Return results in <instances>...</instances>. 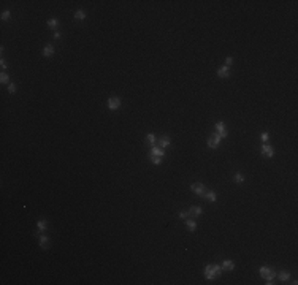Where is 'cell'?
Returning a JSON list of instances; mask_svg holds the SVG:
<instances>
[{
	"mask_svg": "<svg viewBox=\"0 0 298 285\" xmlns=\"http://www.w3.org/2000/svg\"><path fill=\"white\" fill-rule=\"evenodd\" d=\"M221 274H222V266H219V265H208L205 268V277L209 280L217 279Z\"/></svg>",
	"mask_w": 298,
	"mask_h": 285,
	"instance_id": "obj_1",
	"label": "cell"
},
{
	"mask_svg": "<svg viewBox=\"0 0 298 285\" xmlns=\"http://www.w3.org/2000/svg\"><path fill=\"white\" fill-rule=\"evenodd\" d=\"M260 276L265 277L267 280H274V277H276V271H274L273 268H270V266H262V268H260Z\"/></svg>",
	"mask_w": 298,
	"mask_h": 285,
	"instance_id": "obj_2",
	"label": "cell"
},
{
	"mask_svg": "<svg viewBox=\"0 0 298 285\" xmlns=\"http://www.w3.org/2000/svg\"><path fill=\"white\" fill-rule=\"evenodd\" d=\"M216 135L219 136V138H221V140H222V138H225L227 135H228V132H227V127H225V124H224V122H217L216 124Z\"/></svg>",
	"mask_w": 298,
	"mask_h": 285,
	"instance_id": "obj_3",
	"label": "cell"
},
{
	"mask_svg": "<svg viewBox=\"0 0 298 285\" xmlns=\"http://www.w3.org/2000/svg\"><path fill=\"white\" fill-rule=\"evenodd\" d=\"M192 192L194 193H197V195H200V196H205V193H206V190H205V185L201 182H195V184H192Z\"/></svg>",
	"mask_w": 298,
	"mask_h": 285,
	"instance_id": "obj_4",
	"label": "cell"
},
{
	"mask_svg": "<svg viewBox=\"0 0 298 285\" xmlns=\"http://www.w3.org/2000/svg\"><path fill=\"white\" fill-rule=\"evenodd\" d=\"M262 154L265 155L267 158H271L273 155H274V149H273V146H270V144H267V142H263L262 144Z\"/></svg>",
	"mask_w": 298,
	"mask_h": 285,
	"instance_id": "obj_5",
	"label": "cell"
},
{
	"mask_svg": "<svg viewBox=\"0 0 298 285\" xmlns=\"http://www.w3.org/2000/svg\"><path fill=\"white\" fill-rule=\"evenodd\" d=\"M219 144H221V138H219L216 133H214L213 136H209V138H208V148L216 149V148H219Z\"/></svg>",
	"mask_w": 298,
	"mask_h": 285,
	"instance_id": "obj_6",
	"label": "cell"
},
{
	"mask_svg": "<svg viewBox=\"0 0 298 285\" xmlns=\"http://www.w3.org/2000/svg\"><path fill=\"white\" fill-rule=\"evenodd\" d=\"M121 105H122V102H121V98H117V97L108 100V108L111 109V111H116V109H119V108H121Z\"/></svg>",
	"mask_w": 298,
	"mask_h": 285,
	"instance_id": "obj_7",
	"label": "cell"
},
{
	"mask_svg": "<svg viewBox=\"0 0 298 285\" xmlns=\"http://www.w3.org/2000/svg\"><path fill=\"white\" fill-rule=\"evenodd\" d=\"M228 75H230V67L228 65H224L217 70V76L219 78H228Z\"/></svg>",
	"mask_w": 298,
	"mask_h": 285,
	"instance_id": "obj_8",
	"label": "cell"
},
{
	"mask_svg": "<svg viewBox=\"0 0 298 285\" xmlns=\"http://www.w3.org/2000/svg\"><path fill=\"white\" fill-rule=\"evenodd\" d=\"M49 246H51V239H49L48 236H40V247L41 249H49Z\"/></svg>",
	"mask_w": 298,
	"mask_h": 285,
	"instance_id": "obj_9",
	"label": "cell"
},
{
	"mask_svg": "<svg viewBox=\"0 0 298 285\" xmlns=\"http://www.w3.org/2000/svg\"><path fill=\"white\" fill-rule=\"evenodd\" d=\"M46 227H48V222H46L44 219L38 220V223H36V231H35V234H40L41 231H44V230H46Z\"/></svg>",
	"mask_w": 298,
	"mask_h": 285,
	"instance_id": "obj_10",
	"label": "cell"
},
{
	"mask_svg": "<svg viewBox=\"0 0 298 285\" xmlns=\"http://www.w3.org/2000/svg\"><path fill=\"white\" fill-rule=\"evenodd\" d=\"M235 269V261L233 260H225L222 263V271H233Z\"/></svg>",
	"mask_w": 298,
	"mask_h": 285,
	"instance_id": "obj_11",
	"label": "cell"
},
{
	"mask_svg": "<svg viewBox=\"0 0 298 285\" xmlns=\"http://www.w3.org/2000/svg\"><path fill=\"white\" fill-rule=\"evenodd\" d=\"M203 214V209L200 208V206H192V208L189 209V215H194V217H198V215Z\"/></svg>",
	"mask_w": 298,
	"mask_h": 285,
	"instance_id": "obj_12",
	"label": "cell"
},
{
	"mask_svg": "<svg viewBox=\"0 0 298 285\" xmlns=\"http://www.w3.org/2000/svg\"><path fill=\"white\" fill-rule=\"evenodd\" d=\"M52 54H54V46L52 44H46L43 48V56L44 57H51Z\"/></svg>",
	"mask_w": 298,
	"mask_h": 285,
	"instance_id": "obj_13",
	"label": "cell"
},
{
	"mask_svg": "<svg viewBox=\"0 0 298 285\" xmlns=\"http://www.w3.org/2000/svg\"><path fill=\"white\" fill-rule=\"evenodd\" d=\"M149 155H155V157H162V158H163L165 152H163L162 148H155V146H154V148L151 149V154H149Z\"/></svg>",
	"mask_w": 298,
	"mask_h": 285,
	"instance_id": "obj_14",
	"label": "cell"
},
{
	"mask_svg": "<svg viewBox=\"0 0 298 285\" xmlns=\"http://www.w3.org/2000/svg\"><path fill=\"white\" fill-rule=\"evenodd\" d=\"M186 227L189 228L190 231H195V230H197V222H195L194 219H187L186 220Z\"/></svg>",
	"mask_w": 298,
	"mask_h": 285,
	"instance_id": "obj_15",
	"label": "cell"
},
{
	"mask_svg": "<svg viewBox=\"0 0 298 285\" xmlns=\"http://www.w3.org/2000/svg\"><path fill=\"white\" fill-rule=\"evenodd\" d=\"M203 198H206V200H209V201H213V203H214V201L217 200V195H216V192L209 190V192H206V193H205Z\"/></svg>",
	"mask_w": 298,
	"mask_h": 285,
	"instance_id": "obj_16",
	"label": "cell"
},
{
	"mask_svg": "<svg viewBox=\"0 0 298 285\" xmlns=\"http://www.w3.org/2000/svg\"><path fill=\"white\" fill-rule=\"evenodd\" d=\"M278 279L281 280V282H287V280L290 279V274H289L287 271H281V273L278 274Z\"/></svg>",
	"mask_w": 298,
	"mask_h": 285,
	"instance_id": "obj_17",
	"label": "cell"
},
{
	"mask_svg": "<svg viewBox=\"0 0 298 285\" xmlns=\"http://www.w3.org/2000/svg\"><path fill=\"white\" fill-rule=\"evenodd\" d=\"M75 19L84 21V19H86V11H84V10H78V11L75 13Z\"/></svg>",
	"mask_w": 298,
	"mask_h": 285,
	"instance_id": "obj_18",
	"label": "cell"
},
{
	"mask_svg": "<svg viewBox=\"0 0 298 285\" xmlns=\"http://www.w3.org/2000/svg\"><path fill=\"white\" fill-rule=\"evenodd\" d=\"M159 144H160V148H168L170 146V138L168 136H163V138H160V141H159Z\"/></svg>",
	"mask_w": 298,
	"mask_h": 285,
	"instance_id": "obj_19",
	"label": "cell"
},
{
	"mask_svg": "<svg viewBox=\"0 0 298 285\" xmlns=\"http://www.w3.org/2000/svg\"><path fill=\"white\" fill-rule=\"evenodd\" d=\"M48 27H49V29H57V27H59V19H56V17L49 19L48 21Z\"/></svg>",
	"mask_w": 298,
	"mask_h": 285,
	"instance_id": "obj_20",
	"label": "cell"
},
{
	"mask_svg": "<svg viewBox=\"0 0 298 285\" xmlns=\"http://www.w3.org/2000/svg\"><path fill=\"white\" fill-rule=\"evenodd\" d=\"M146 141H148L149 146H152V148H154V144H155V136L152 135V133H148V135H146Z\"/></svg>",
	"mask_w": 298,
	"mask_h": 285,
	"instance_id": "obj_21",
	"label": "cell"
},
{
	"mask_svg": "<svg viewBox=\"0 0 298 285\" xmlns=\"http://www.w3.org/2000/svg\"><path fill=\"white\" fill-rule=\"evenodd\" d=\"M0 82H2V84H10V76H8L7 73H2V75H0Z\"/></svg>",
	"mask_w": 298,
	"mask_h": 285,
	"instance_id": "obj_22",
	"label": "cell"
},
{
	"mask_svg": "<svg viewBox=\"0 0 298 285\" xmlns=\"http://www.w3.org/2000/svg\"><path fill=\"white\" fill-rule=\"evenodd\" d=\"M149 157H151V162H152L154 165H159V163H162V157H155V155H149Z\"/></svg>",
	"mask_w": 298,
	"mask_h": 285,
	"instance_id": "obj_23",
	"label": "cell"
},
{
	"mask_svg": "<svg viewBox=\"0 0 298 285\" xmlns=\"http://www.w3.org/2000/svg\"><path fill=\"white\" fill-rule=\"evenodd\" d=\"M235 182H236V184H243V182H244V176H243V174H240V173H236V174H235Z\"/></svg>",
	"mask_w": 298,
	"mask_h": 285,
	"instance_id": "obj_24",
	"label": "cell"
},
{
	"mask_svg": "<svg viewBox=\"0 0 298 285\" xmlns=\"http://www.w3.org/2000/svg\"><path fill=\"white\" fill-rule=\"evenodd\" d=\"M8 92H10L11 95L16 94V84H15V82H10V84H8Z\"/></svg>",
	"mask_w": 298,
	"mask_h": 285,
	"instance_id": "obj_25",
	"label": "cell"
},
{
	"mask_svg": "<svg viewBox=\"0 0 298 285\" xmlns=\"http://www.w3.org/2000/svg\"><path fill=\"white\" fill-rule=\"evenodd\" d=\"M10 17H11V13L8 11V10L2 13V21H8V19H10Z\"/></svg>",
	"mask_w": 298,
	"mask_h": 285,
	"instance_id": "obj_26",
	"label": "cell"
},
{
	"mask_svg": "<svg viewBox=\"0 0 298 285\" xmlns=\"http://www.w3.org/2000/svg\"><path fill=\"white\" fill-rule=\"evenodd\" d=\"M187 217H189V212H187V211H181V212H179V219H187Z\"/></svg>",
	"mask_w": 298,
	"mask_h": 285,
	"instance_id": "obj_27",
	"label": "cell"
},
{
	"mask_svg": "<svg viewBox=\"0 0 298 285\" xmlns=\"http://www.w3.org/2000/svg\"><path fill=\"white\" fill-rule=\"evenodd\" d=\"M260 140H262V142H267L268 141V133H262V135H260Z\"/></svg>",
	"mask_w": 298,
	"mask_h": 285,
	"instance_id": "obj_28",
	"label": "cell"
},
{
	"mask_svg": "<svg viewBox=\"0 0 298 285\" xmlns=\"http://www.w3.org/2000/svg\"><path fill=\"white\" fill-rule=\"evenodd\" d=\"M232 62H233V59H232V57H227V60H225V65H228V67H230V65H232Z\"/></svg>",
	"mask_w": 298,
	"mask_h": 285,
	"instance_id": "obj_29",
	"label": "cell"
},
{
	"mask_svg": "<svg viewBox=\"0 0 298 285\" xmlns=\"http://www.w3.org/2000/svg\"><path fill=\"white\" fill-rule=\"evenodd\" d=\"M0 65H2V68H3V70H5V68H7V62L2 59V60H0Z\"/></svg>",
	"mask_w": 298,
	"mask_h": 285,
	"instance_id": "obj_30",
	"label": "cell"
},
{
	"mask_svg": "<svg viewBox=\"0 0 298 285\" xmlns=\"http://www.w3.org/2000/svg\"><path fill=\"white\" fill-rule=\"evenodd\" d=\"M60 36H62V33H60V32H56V33H54V38H56V40H59Z\"/></svg>",
	"mask_w": 298,
	"mask_h": 285,
	"instance_id": "obj_31",
	"label": "cell"
}]
</instances>
